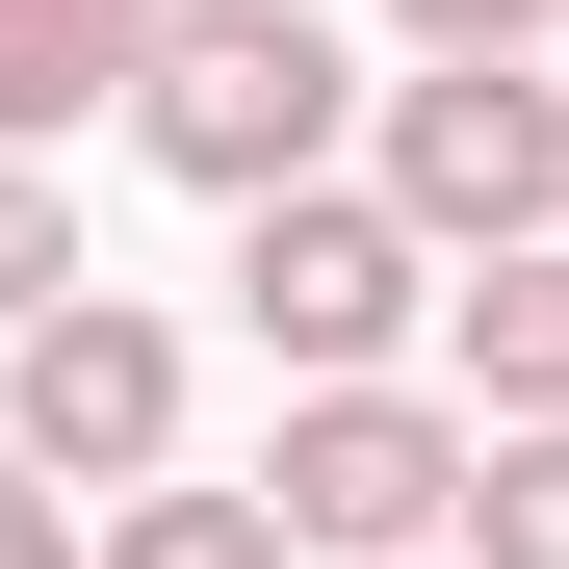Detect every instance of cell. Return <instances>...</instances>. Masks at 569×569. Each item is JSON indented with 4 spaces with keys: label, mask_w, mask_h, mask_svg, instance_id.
Listing matches in <instances>:
<instances>
[{
    "label": "cell",
    "mask_w": 569,
    "mask_h": 569,
    "mask_svg": "<svg viewBox=\"0 0 569 569\" xmlns=\"http://www.w3.org/2000/svg\"><path fill=\"white\" fill-rule=\"evenodd\" d=\"M362 104H389V78H362L337 0H181L156 78H130V156H156V181H208V208H259V181H337Z\"/></svg>",
    "instance_id": "cell-1"
},
{
    "label": "cell",
    "mask_w": 569,
    "mask_h": 569,
    "mask_svg": "<svg viewBox=\"0 0 569 569\" xmlns=\"http://www.w3.org/2000/svg\"><path fill=\"white\" fill-rule=\"evenodd\" d=\"M259 492L311 518V569H389V543H466V492H492V415L466 389H389V362H311L259 440Z\"/></svg>",
    "instance_id": "cell-2"
},
{
    "label": "cell",
    "mask_w": 569,
    "mask_h": 569,
    "mask_svg": "<svg viewBox=\"0 0 569 569\" xmlns=\"http://www.w3.org/2000/svg\"><path fill=\"white\" fill-rule=\"evenodd\" d=\"M362 181H389L440 259L569 233V78H543V52H415L389 104H362Z\"/></svg>",
    "instance_id": "cell-3"
},
{
    "label": "cell",
    "mask_w": 569,
    "mask_h": 569,
    "mask_svg": "<svg viewBox=\"0 0 569 569\" xmlns=\"http://www.w3.org/2000/svg\"><path fill=\"white\" fill-rule=\"evenodd\" d=\"M440 284H466V259L389 208V181H259V208H233V337L284 362V389H311V362H389Z\"/></svg>",
    "instance_id": "cell-4"
},
{
    "label": "cell",
    "mask_w": 569,
    "mask_h": 569,
    "mask_svg": "<svg viewBox=\"0 0 569 569\" xmlns=\"http://www.w3.org/2000/svg\"><path fill=\"white\" fill-rule=\"evenodd\" d=\"M0 440H27V466H78V492H156V466H181V311L52 284V311L0 337Z\"/></svg>",
    "instance_id": "cell-5"
},
{
    "label": "cell",
    "mask_w": 569,
    "mask_h": 569,
    "mask_svg": "<svg viewBox=\"0 0 569 569\" xmlns=\"http://www.w3.org/2000/svg\"><path fill=\"white\" fill-rule=\"evenodd\" d=\"M440 362H466V415H569V233H492L440 284Z\"/></svg>",
    "instance_id": "cell-6"
},
{
    "label": "cell",
    "mask_w": 569,
    "mask_h": 569,
    "mask_svg": "<svg viewBox=\"0 0 569 569\" xmlns=\"http://www.w3.org/2000/svg\"><path fill=\"white\" fill-rule=\"evenodd\" d=\"M156 27H181V0H0V130H78V104H104L130 130V78H156Z\"/></svg>",
    "instance_id": "cell-7"
},
{
    "label": "cell",
    "mask_w": 569,
    "mask_h": 569,
    "mask_svg": "<svg viewBox=\"0 0 569 569\" xmlns=\"http://www.w3.org/2000/svg\"><path fill=\"white\" fill-rule=\"evenodd\" d=\"M104 569H311V518H284V492H181V466H156V492H104Z\"/></svg>",
    "instance_id": "cell-8"
},
{
    "label": "cell",
    "mask_w": 569,
    "mask_h": 569,
    "mask_svg": "<svg viewBox=\"0 0 569 569\" xmlns=\"http://www.w3.org/2000/svg\"><path fill=\"white\" fill-rule=\"evenodd\" d=\"M466 569H569V415H492V492H466Z\"/></svg>",
    "instance_id": "cell-9"
},
{
    "label": "cell",
    "mask_w": 569,
    "mask_h": 569,
    "mask_svg": "<svg viewBox=\"0 0 569 569\" xmlns=\"http://www.w3.org/2000/svg\"><path fill=\"white\" fill-rule=\"evenodd\" d=\"M52 284H104V259H78V208H52V156H27V130H0V337H27V311H52Z\"/></svg>",
    "instance_id": "cell-10"
},
{
    "label": "cell",
    "mask_w": 569,
    "mask_h": 569,
    "mask_svg": "<svg viewBox=\"0 0 569 569\" xmlns=\"http://www.w3.org/2000/svg\"><path fill=\"white\" fill-rule=\"evenodd\" d=\"M0 569H104V492H78V466H27V440H0Z\"/></svg>",
    "instance_id": "cell-11"
},
{
    "label": "cell",
    "mask_w": 569,
    "mask_h": 569,
    "mask_svg": "<svg viewBox=\"0 0 569 569\" xmlns=\"http://www.w3.org/2000/svg\"><path fill=\"white\" fill-rule=\"evenodd\" d=\"M362 27H389V52H543L569 0H362Z\"/></svg>",
    "instance_id": "cell-12"
},
{
    "label": "cell",
    "mask_w": 569,
    "mask_h": 569,
    "mask_svg": "<svg viewBox=\"0 0 569 569\" xmlns=\"http://www.w3.org/2000/svg\"><path fill=\"white\" fill-rule=\"evenodd\" d=\"M389 569H466V543H389Z\"/></svg>",
    "instance_id": "cell-13"
}]
</instances>
